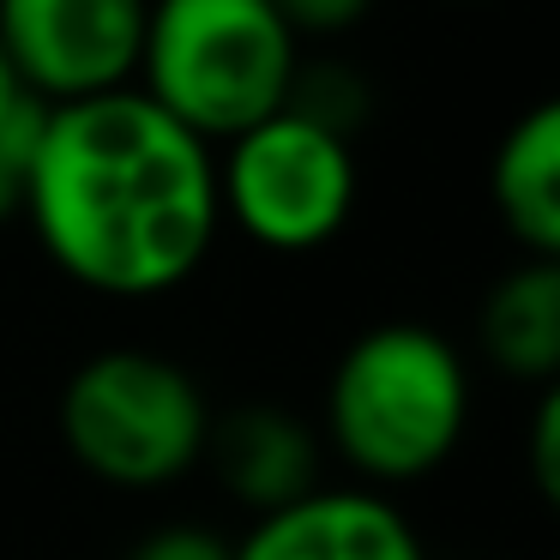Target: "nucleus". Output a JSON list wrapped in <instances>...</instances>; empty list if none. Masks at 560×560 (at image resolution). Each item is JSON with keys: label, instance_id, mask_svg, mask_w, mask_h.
Returning <instances> with one entry per match:
<instances>
[{"label": "nucleus", "instance_id": "9d476101", "mask_svg": "<svg viewBox=\"0 0 560 560\" xmlns=\"http://www.w3.org/2000/svg\"><path fill=\"white\" fill-rule=\"evenodd\" d=\"M488 206L524 259H560V103H530L488 158Z\"/></svg>", "mask_w": 560, "mask_h": 560}, {"label": "nucleus", "instance_id": "9b49d317", "mask_svg": "<svg viewBox=\"0 0 560 560\" xmlns=\"http://www.w3.org/2000/svg\"><path fill=\"white\" fill-rule=\"evenodd\" d=\"M283 109L307 115V121H319L326 133H338V139H355L362 121L374 115V85H368L350 61H302L295 79H290Z\"/></svg>", "mask_w": 560, "mask_h": 560}, {"label": "nucleus", "instance_id": "ddd939ff", "mask_svg": "<svg viewBox=\"0 0 560 560\" xmlns=\"http://www.w3.org/2000/svg\"><path fill=\"white\" fill-rule=\"evenodd\" d=\"M127 560H235V536L211 530V524H194V518H175V524H158L145 530Z\"/></svg>", "mask_w": 560, "mask_h": 560}, {"label": "nucleus", "instance_id": "39448f33", "mask_svg": "<svg viewBox=\"0 0 560 560\" xmlns=\"http://www.w3.org/2000/svg\"><path fill=\"white\" fill-rule=\"evenodd\" d=\"M362 170L355 139L326 133L295 109H278L218 145V211L259 254H319L355 218Z\"/></svg>", "mask_w": 560, "mask_h": 560}, {"label": "nucleus", "instance_id": "1a4fd4ad", "mask_svg": "<svg viewBox=\"0 0 560 560\" xmlns=\"http://www.w3.org/2000/svg\"><path fill=\"white\" fill-rule=\"evenodd\" d=\"M476 355L512 386L560 380V259H518L476 307Z\"/></svg>", "mask_w": 560, "mask_h": 560}, {"label": "nucleus", "instance_id": "0eeeda50", "mask_svg": "<svg viewBox=\"0 0 560 560\" xmlns=\"http://www.w3.org/2000/svg\"><path fill=\"white\" fill-rule=\"evenodd\" d=\"M235 560H434L428 536L392 494L362 482H319L290 506L247 518Z\"/></svg>", "mask_w": 560, "mask_h": 560}, {"label": "nucleus", "instance_id": "4468645a", "mask_svg": "<svg viewBox=\"0 0 560 560\" xmlns=\"http://www.w3.org/2000/svg\"><path fill=\"white\" fill-rule=\"evenodd\" d=\"M530 482L542 500L560 494V392L542 386L536 392V410H530Z\"/></svg>", "mask_w": 560, "mask_h": 560}, {"label": "nucleus", "instance_id": "dca6fc26", "mask_svg": "<svg viewBox=\"0 0 560 560\" xmlns=\"http://www.w3.org/2000/svg\"><path fill=\"white\" fill-rule=\"evenodd\" d=\"M19 103H31V91L19 85V73H13V61H7V49H0V121L19 109Z\"/></svg>", "mask_w": 560, "mask_h": 560}, {"label": "nucleus", "instance_id": "20e7f679", "mask_svg": "<svg viewBox=\"0 0 560 560\" xmlns=\"http://www.w3.org/2000/svg\"><path fill=\"white\" fill-rule=\"evenodd\" d=\"M61 452L115 494H158L199 470L211 398L194 368L145 343H109L67 374L55 398Z\"/></svg>", "mask_w": 560, "mask_h": 560}, {"label": "nucleus", "instance_id": "f257e3e1", "mask_svg": "<svg viewBox=\"0 0 560 560\" xmlns=\"http://www.w3.org/2000/svg\"><path fill=\"white\" fill-rule=\"evenodd\" d=\"M25 223L67 283L103 302H158L223 235L218 151L133 85L55 103L31 163Z\"/></svg>", "mask_w": 560, "mask_h": 560}, {"label": "nucleus", "instance_id": "f8f14e48", "mask_svg": "<svg viewBox=\"0 0 560 560\" xmlns=\"http://www.w3.org/2000/svg\"><path fill=\"white\" fill-rule=\"evenodd\" d=\"M43 103H19L0 121V230L25 218V194H31V163H37V139H43Z\"/></svg>", "mask_w": 560, "mask_h": 560}, {"label": "nucleus", "instance_id": "7ed1b4c3", "mask_svg": "<svg viewBox=\"0 0 560 560\" xmlns=\"http://www.w3.org/2000/svg\"><path fill=\"white\" fill-rule=\"evenodd\" d=\"M302 37L271 0H145L133 91L211 151L283 109Z\"/></svg>", "mask_w": 560, "mask_h": 560}, {"label": "nucleus", "instance_id": "6e6552de", "mask_svg": "<svg viewBox=\"0 0 560 560\" xmlns=\"http://www.w3.org/2000/svg\"><path fill=\"white\" fill-rule=\"evenodd\" d=\"M199 470H211V482L247 518H266V512L314 494L319 482H331L326 476L331 458L319 446V428L278 398H242L230 410H211Z\"/></svg>", "mask_w": 560, "mask_h": 560}, {"label": "nucleus", "instance_id": "2eb2a0df", "mask_svg": "<svg viewBox=\"0 0 560 560\" xmlns=\"http://www.w3.org/2000/svg\"><path fill=\"white\" fill-rule=\"evenodd\" d=\"M271 7L295 37H343L374 13V0H271Z\"/></svg>", "mask_w": 560, "mask_h": 560}, {"label": "nucleus", "instance_id": "f03ea898", "mask_svg": "<svg viewBox=\"0 0 560 560\" xmlns=\"http://www.w3.org/2000/svg\"><path fill=\"white\" fill-rule=\"evenodd\" d=\"M476 368L440 326L380 319L355 331L326 374L319 446L343 482L398 494L440 476L470 440Z\"/></svg>", "mask_w": 560, "mask_h": 560}, {"label": "nucleus", "instance_id": "423d86ee", "mask_svg": "<svg viewBox=\"0 0 560 560\" xmlns=\"http://www.w3.org/2000/svg\"><path fill=\"white\" fill-rule=\"evenodd\" d=\"M139 43L145 0H0V49L43 109L133 85Z\"/></svg>", "mask_w": 560, "mask_h": 560}]
</instances>
